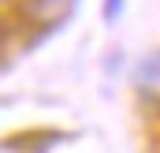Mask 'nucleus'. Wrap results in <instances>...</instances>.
<instances>
[{
  "mask_svg": "<svg viewBox=\"0 0 160 153\" xmlns=\"http://www.w3.org/2000/svg\"><path fill=\"white\" fill-rule=\"evenodd\" d=\"M123 8H127V0H104V11H101V15H104V23H108V26H116V23H119Z\"/></svg>",
  "mask_w": 160,
  "mask_h": 153,
  "instance_id": "nucleus-3",
  "label": "nucleus"
},
{
  "mask_svg": "<svg viewBox=\"0 0 160 153\" xmlns=\"http://www.w3.org/2000/svg\"><path fill=\"white\" fill-rule=\"evenodd\" d=\"M71 4H75V0H26L30 15L41 19V23H56V19H63V15L71 11Z\"/></svg>",
  "mask_w": 160,
  "mask_h": 153,
  "instance_id": "nucleus-2",
  "label": "nucleus"
},
{
  "mask_svg": "<svg viewBox=\"0 0 160 153\" xmlns=\"http://www.w3.org/2000/svg\"><path fill=\"white\" fill-rule=\"evenodd\" d=\"M134 86L149 97H160V49L145 52L138 64H134Z\"/></svg>",
  "mask_w": 160,
  "mask_h": 153,
  "instance_id": "nucleus-1",
  "label": "nucleus"
}]
</instances>
